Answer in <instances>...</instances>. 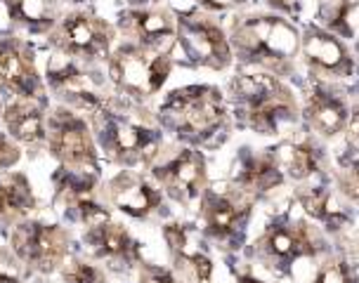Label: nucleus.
I'll return each instance as SVG.
<instances>
[{"mask_svg": "<svg viewBox=\"0 0 359 283\" xmlns=\"http://www.w3.org/2000/svg\"><path fill=\"white\" fill-rule=\"evenodd\" d=\"M64 3V0H62ZM67 3H74V5H81V3H88V0H67Z\"/></svg>", "mask_w": 359, "mask_h": 283, "instance_id": "38", "label": "nucleus"}, {"mask_svg": "<svg viewBox=\"0 0 359 283\" xmlns=\"http://www.w3.org/2000/svg\"><path fill=\"white\" fill-rule=\"evenodd\" d=\"M305 118L312 130H317L324 137L343 132L350 120L348 102L341 92L326 85L324 81H312L305 99Z\"/></svg>", "mask_w": 359, "mask_h": 283, "instance_id": "16", "label": "nucleus"}, {"mask_svg": "<svg viewBox=\"0 0 359 283\" xmlns=\"http://www.w3.org/2000/svg\"><path fill=\"white\" fill-rule=\"evenodd\" d=\"M319 22L333 36L352 38L359 27V3L355 0H326L319 10Z\"/></svg>", "mask_w": 359, "mask_h": 283, "instance_id": "26", "label": "nucleus"}, {"mask_svg": "<svg viewBox=\"0 0 359 283\" xmlns=\"http://www.w3.org/2000/svg\"><path fill=\"white\" fill-rule=\"evenodd\" d=\"M114 29L93 12H72L55 27L53 48L79 62H100L111 57Z\"/></svg>", "mask_w": 359, "mask_h": 283, "instance_id": "7", "label": "nucleus"}, {"mask_svg": "<svg viewBox=\"0 0 359 283\" xmlns=\"http://www.w3.org/2000/svg\"><path fill=\"white\" fill-rule=\"evenodd\" d=\"M314 283H359V274L350 262L338 260V262H329L326 267L319 269Z\"/></svg>", "mask_w": 359, "mask_h": 283, "instance_id": "29", "label": "nucleus"}, {"mask_svg": "<svg viewBox=\"0 0 359 283\" xmlns=\"http://www.w3.org/2000/svg\"><path fill=\"white\" fill-rule=\"evenodd\" d=\"M0 283H19V260L5 248H0Z\"/></svg>", "mask_w": 359, "mask_h": 283, "instance_id": "30", "label": "nucleus"}, {"mask_svg": "<svg viewBox=\"0 0 359 283\" xmlns=\"http://www.w3.org/2000/svg\"><path fill=\"white\" fill-rule=\"evenodd\" d=\"M163 236L170 253L175 255V260L182 262L184 267H189L198 283H208L210 276H213V260L206 253V246L198 239L196 231L189 224L170 222L163 227Z\"/></svg>", "mask_w": 359, "mask_h": 283, "instance_id": "20", "label": "nucleus"}, {"mask_svg": "<svg viewBox=\"0 0 359 283\" xmlns=\"http://www.w3.org/2000/svg\"><path fill=\"white\" fill-rule=\"evenodd\" d=\"M236 281H239V283H267V281H262V279H258V276H253V274H239V276H236Z\"/></svg>", "mask_w": 359, "mask_h": 283, "instance_id": "37", "label": "nucleus"}, {"mask_svg": "<svg viewBox=\"0 0 359 283\" xmlns=\"http://www.w3.org/2000/svg\"><path fill=\"white\" fill-rule=\"evenodd\" d=\"M298 203L307 215L319 222H324L326 229H331V231H336V229H341L343 224H348V212H345V208H341V203L336 201V196L322 184H314L310 189L300 191Z\"/></svg>", "mask_w": 359, "mask_h": 283, "instance_id": "25", "label": "nucleus"}, {"mask_svg": "<svg viewBox=\"0 0 359 283\" xmlns=\"http://www.w3.org/2000/svg\"><path fill=\"white\" fill-rule=\"evenodd\" d=\"M305 62L319 78H350L355 71V60L350 50L338 36L329 34L326 29L307 27L300 36Z\"/></svg>", "mask_w": 359, "mask_h": 283, "instance_id": "14", "label": "nucleus"}, {"mask_svg": "<svg viewBox=\"0 0 359 283\" xmlns=\"http://www.w3.org/2000/svg\"><path fill=\"white\" fill-rule=\"evenodd\" d=\"M126 3L133 5V8H154L158 0H126Z\"/></svg>", "mask_w": 359, "mask_h": 283, "instance_id": "36", "label": "nucleus"}, {"mask_svg": "<svg viewBox=\"0 0 359 283\" xmlns=\"http://www.w3.org/2000/svg\"><path fill=\"white\" fill-rule=\"evenodd\" d=\"M10 243L19 262H27L38 272H50L67 257L69 234L60 224L27 220L12 229Z\"/></svg>", "mask_w": 359, "mask_h": 283, "instance_id": "9", "label": "nucleus"}, {"mask_svg": "<svg viewBox=\"0 0 359 283\" xmlns=\"http://www.w3.org/2000/svg\"><path fill=\"white\" fill-rule=\"evenodd\" d=\"M154 177L180 203H191L206 191V158L194 149H182L154 168Z\"/></svg>", "mask_w": 359, "mask_h": 283, "instance_id": "13", "label": "nucleus"}, {"mask_svg": "<svg viewBox=\"0 0 359 283\" xmlns=\"http://www.w3.org/2000/svg\"><path fill=\"white\" fill-rule=\"evenodd\" d=\"M86 243L100 260L118 262V265H133L135 260H140V243L133 239L123 224L107 222L95 229H88Z\"/></svg>", "mask_w": 359, "mask_h": 283, "instance_id": "21", "label": "nucleus"}, {"mask_svg": "<svg viewBox=\"0 0 359 283\" xmlns=\"http://www.w3.org/2000/svg\"><path fill=\"white\" fill-rule=\"evenodd\" d=\"M64 281L67 283H104V272L86 260L72 257V260H67V265H64Z\"/></svg>", "mask_w": 359, "mask_h": 283, "instance_id": "28", "label": "nucleus"}, {"mask_svg": "<svg viewBox=\"0 0 359 283\" xmlns=\"http://www.w3.org/2000/svg\"><path fill=\"white\" fill-rule=\"evenodd\" d=\"M232 50L243 62L269 69L288 67L298 55L300 36L293 24L272 15H253L232 29Z\"/></svg>", "mask_w": 359, "mask_h": 283, "instance_id": "1", "label": "nucleus"}, {"mask_svg": "<svg viewBox=\"0 0 359 283\" xmlns=\"http://www.w3.org/2000/svg\"><path fill=\"white\" fill-rule=\"evenodd\" d=\"M161 116L180 137L208 139L224 123V97L213 85L180 88L165 97Z\"/></svg>", "mask_w": 359, "mask_h": 283, "instance_id": "3", "label": "nucleus"}, {"mask_svg": "<svg viewBox=\"0 0 359 283\" xmlns=\"http://www.w3.org/2000/svg\"><path fill=\"white\" fill-rule=\"evenodd\" d=\"M258 246L262 257L277 265L281 272H288L293 262L300 260V257H314L322 250L317 234L307 224L288 220L269 224Z\"/></svg>", "mask_w": 359, "mask_h": 283, "instance_id": "12", "label": "nucleus"}, {"mask_svg": "<svg viewBox=\"0 0 359 283\" xmlns=\"http://www.w3.org/2000/svg\"><path fill=\"white\" fill-rule=\"evenodd\" d=\"M109 198L121 212L135 217V220H147L154 212H158L163 203L161 189H156L144 177L135 175L130 170L118 172L109 182Z\"/></svg>", "mask_w": 359, "mask_h": 283, "instance_id": "17", "label": "nucleus"}, {"mask_svg": "<svg viewBox=\"0 0 359 283\" xmlns=\"http://www.w3.org/2000/svg\"><path fill=\"white\" fill-rule=\"evenodd\" d=\"M19 158H22V153H19L15 139L10 134L0 132V170H8L12 165H17Z\"/></svg>", "mask_w": 359, "mask_h": 283, "instance_id": "31", "label": "nucleus"}, {"mask_svg": "<svg viewBox=\"0 0 359 283\" xmlns=\"http://www.w3.org/2000/svg\"><path fill=\"white\" fill-rule=\"evenodd\" d=\"M142 283H177V279L163 267L144 265L142 267Z\"/></svg>", "mask_w": 359, "mask_h": 283, "instance_id": "32", "label": "nucleus"}, {"mask_svg": "<svg viewBox=\"0 0 359 283\" xmlns=\"http://www.w3.org/2000/svg\"><path fill=\"white\" fill-rule=\"evenodd\" d=\"M177 43L182 45L189 62L208 69H227L232 64V43L227 34L210 19L184 12L177 17Z\"/></svg>", "mask_w": 359, "mask_h": 283, "instance_id": "10", "label": "nucleus"}, {"mask_svg": "<svg viewBox=\"0 0 359 283\" xmlns=\"http://www.w3.org/2000/svg\"><path fill=\"white\" fill-rule=\"evenodd\" d=\"M62 0H0V15L5 27L29 34H45L60 24Z\"/></svg>", "mask_w": 359, "mask_h": 283, "instance_id": "19", "label": "nucleus"}, {"mask_svg": "<svg viewBox=\"0 0 359 283\" xmlns=\"http://www.w3.org/2000/svg\"><path fill=\"white\" fill-rule=\"evenodd\" d=\"M48 146L62 168L79 172H100L97 149L90 127L74 109L60 106L48 118Z\"/></svg>", "mask_w": 359, "mask_h": 283, "instance_id": "6", "label": "nucleus"}, {"mask_svg": "<svg viewBox=\"0 0 359 283\" xmlns=\"http://www.w3.org/2000/svg\"><path fill=\"white\" fill-rule=\"evenodd\" d=\"M170 71V55L154 53L135 43H123L109 57V78L114 88L133 99H147L156 95L168 81Z\"/></svg>", "mask_w": 359, "mask_h": 283, "instance_id": "5", "label": "nucleus"}, {"mask_svg": "<svg viewBox=\"0 0 359 283\" xmlns=\"http://www.w3.org/2000/svg\"><path fill=\"white\" fill-rule=\"evenodd\" d=\"M201 217L210 239L234 243L251 217V196L243 194L232 182L206 186L201 196Z\"/></svg>", "mask_w": 359, "mask_h": 283, "instance_id": "8", "label": "nucleus"}, {"mask_svg": "<svg viewBox=\"0 0 359 283\" xmlns=\"http://www.w3.org/2000/svg\"><path fill=\"white\" fill-rule=\"evenodd\" d=\"M0 90L15 99L43 102V83L36 69L34 50L22 38H0Z\"/></svg>", "mask_w": 359, "mask_h": 283, "instance_id": "11", "label": "nucleus"}, {"mask_svg": "<svg viewBox=\"0 0 359 283\" xmlns=\"http://www.w3.org/2000/svg\"><path fill=\"white\" fill-rule=\"evenodd\" d=\"M8 134L22 144H41L48 139V120L41 99H12L3 111Z\"/></svg>", "mask_w": 359, "mask_h": 283, "instance_id": "22", "label": "nucleus"}, {"mask_svg": "<svg viewBox=\"0 0 359 283\" xmlns=\"http://www.w3.org/2000/svg\"><path fill=\"white\" fill-rule=\"evenodd\" d=\"M246 125L258 134H279L296 120V99L269 74H243L232 85Z\"/></svg>", "mask_w": 359, "mask_h": 283, "instance_id": "2", "label": "nucleus"}, {"mask_svg": "<svg viewBox=\"0 0 359 283\" xmlns=\"http://www.w3.org/2000/svg\"><path fill=\"white\" fill-rule=\"evenodd\" d=\"M274 10L286 12L288 17H298L300 15V0H267Z\"/></svg>", "mask_w": 359, "mask_h": 283, "instance_id": "34", "label": "nucleus"}, {"mask_svg": "<svg viewBox=\"0 0 359 283\" xmlns=\"http://www.w3.org/2000/svg\"><path fill=\"white\" fill-rule=\"evenodd\" d=\"M284 182V172H281L277 158L272 153H255L251 149H243L236 158L232 184L239 186L243 194L258 196L269 189H277Z\"/></svg>", "mask_w": 359, "mask_h": 283, "instance_id": "18", "label": "nucleus"}, {"mask_svg": "<svg viewBox=\"0 0 359 283\" xmlns=\"http://www.w3.org/2000/svg\"><path fill=\"white\" fill-rule=\"evenodd\" d=\"M348 130H350V137L359 142V109L350 113V120H348Z\"/></svg>", "mask_w": 359, "mask_h": 283, "instance_id": "35", "label": "nucleus"}, {"mask_svg": "<svg viewBox=\"0 0 359 283\" xmlns=\"http://www.w3.org/2000/svg\"><path fill=\"white\" fill-rule=\"evenodd\" d=\"M274 158L281 172L298 182H310L324 175V151L310 139L284 142L274 149Z\"/></svg>", "mask_w": 359, "mask_h": 283, "instance_id": "23", "label": "nucleus"}, {"mask_svg": "<svg viewBox=\"0 0 359 283\" xmlns=\"http://www.w3.org/2000/svg\"><path fill=\"white\" fill-rule=\"evenodd\" d=\"M248 0H196V5H201L203 10L210 12H222V10H232L239 5H246Z\"/></svg>", "mask_w": 359, "mask_h": 283, "instance_id": "33", "label": "nucleus"}, {"mask_svg": "<svg viewBox=\"0 0 359 283\" xmlns=\"http://www.w3.org/2000/svg\"><path fill=\"white\" fill-rule=\"evenodd\" d=\"M34 208L36 198L27 175H22V172H5V175H0V220H24Z\"/></svg>", "mask_w": 359, "mask_h": 283, "instance_id": "24", "label": "nucleus"}, {"mask_svg": "<svg viewBox=\"0 0 359 283\" xmlns=\"http://www.w3.org/2000/svg\"><path fill=\"white\" fill-rule=\"evenodd\" d=\"M341 191L352 203H359V149L341 158Z\"/></svg>", "mask_w": 359, "mask_h": 283, "instance_id": "27", "label": "nucleus"}, {"mask_svg": "<svg viewBox=\"0 0 359 283\" xmlns=\"http://www.w3.org/2000/svg\"><path fill=\"white\" fill-rule=\"evenodd\" d=\"M121 31L133 38L135 45H142L154 53H165L177 43V19L161 8H133L121 15Z\"/></svg>", "mask_w": 359, "mask_h": 283, "instance_id": "15", "label": "nucleus"}, {"mask_svg": "<svg viewBox=\"0 0 359 283\" xmlns=\"http://www.w3.org/2000/svg\"><path fill=\"white\" fill-rule=\"evenodd\" d=\"M93 120L102 149L109 153L111 160L123 165H140L156 158L158 146H161V132L149 123L114 111L109 106L95 113Z\"/></svg>", "mask_w": 359, "mask_h": 283, "instance_id": "4", "label": "nucleus"}]
</instances>
